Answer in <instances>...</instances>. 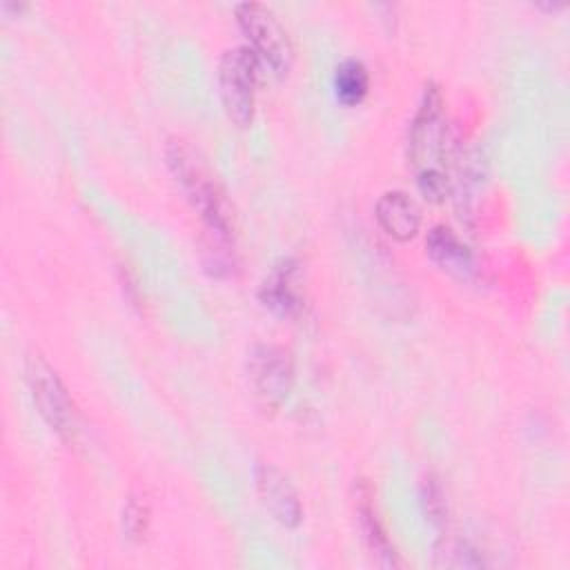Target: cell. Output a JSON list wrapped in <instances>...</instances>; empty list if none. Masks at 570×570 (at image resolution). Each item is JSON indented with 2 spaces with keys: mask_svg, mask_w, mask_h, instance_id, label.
Instances as JSON below:
<instances>
[{
  "mask_svg": "<svg viewBox=\"0 0 570 570\" xmlns=\"http://www.w3.org/2000/svg\"><path fill=\"white\" fill-rule=\"evenodd\" d=\"M376 220L381 229L394 240H410L416 236L421 227V209L419 205L401 189L385 191L376 200Z\"/></svg>",
  "mask_w": 570,
  "mask_h": 570,
  "instance_id": "cell-8",
  "label": "cell"
},
{
  "mask_svg": "<svg viewBox=\"0 0 570 570\" xmlns=\"http://www.w3.org/2000/svg\"><path fill=\"white\" fill-rule=\"evenodd\" d=\"M445 102L436 82L423 87L416 114L407 131V158L419 171L443 169L448 125H445Z\"/></svg>",
  "mask_w": 570,
  "mask_h": 570,
  "instance_id": "cell-3",
  "label": "cell"
},
{
  "mask_svg": "<svg viewBox=\"0 0 570 570\" xmlns=\"http://www.w3.org/2000/svg\"><path fill=\"white\" fill-rule=\"evenodd\" d=\"M370 87V76L358 58H345L334 71V91L341 102L356 105L365 98Z\"/></svg>",
  "mask_w": 570,
  "mask_h": 570,
  "instance_id": "cell-12",
  "label": "cell"
},
{
  "mask_svg": "<svg viewBox=\"0 0 570 570\" xmlns=\"http://www.w3.org/2000/svg\"><path fill=\"white\" fill-rule=\"evenodd\" d=\"M24 374L31 399L45 423L58 436L71 439L76 434V407L58 372L40 354H31L27 358Z\"/></svg>",
  "mask_w": 570,
  "mask_h": 570,
  "instance_id": "cell-5",
  "label": "cell"
},
{
  "mask_svg": "<svg viewBox=\"0 0 570 570\" xmlns=\"http://www.w3.org/2000/svg\"><path fill=\"white\" fill-rule=\"evenodd\" d=\"M149 528V508L138 497H131L122 508V530L127 539L140 541Z\"/></svg>",
  "mask_w": 570,
  "mask_h": 570,
  "instance_id": "cell-15",
  "label": "cell"
},
{
  "mask_svg": "<svg viewBox=\"0 0 570 570\" xmlns=\"http://www.w3.org/2000/svg\"><path fill=\"white\" fill-rule=\"evenodd\" d=\"M296 261L283 258L272 267L258 287L261 303L276 316H294L301 309V296L296 292Z\"/></svg>",
  "mask_w": 570,
  "mask_h": 570,
  "instance_id": "cell-10",
  "label": "cell"
},
{
  "mask_svg": "<svg viewBox=\"0 0 570 570\" xmlns=\"http://www.w3.org/2000/svg\"><path fill=\"white\" fill-rule=\"evenodd\" d=\"M428 256L448 274L468 278L474 272L472 249L445 225H434L425 236Z\"/></svg>",
  "mask_w": 570,
  "mask_h": 570,
  "instance_id": "cell-9",
  "label": "cell"
},
{
  "mask_svg": "<svg viewBox=\"0 0 570 570\" xmlns=\"http://www.w3.org/2000/svg\"><path fill=\"white\" fill-rule=\"evenodd\" d=\"M356 519H358V525H361V532H363V539L372 552V557L381 563V566H387V568H394L399 566V554L392 546V541L387 539L379 517H376V510L372 505V492H370V485L367 483H358L356 488Z\"/></svg>",
  "mask_w": 570,
  "mask_h": 570,
  "instance_id": "cell-11",
  "label": "cell"
},
{
  "mask_svg": "<svg viewBox=\"0 0 570 570\" xmlns=\"http://www.w3.org/2000/svg\"><path fill=\"white\" fill-rule=\"evenodd\" d=\"M421 503H423V512L430 519V523L443 525L448 521V501H445L441 483L432 474L423 476V481H421Z\"/></svg>",
  "mask_w": 570,
  "mask_h": 570,
  "instance_id": "cell-14",
  "label": "cell"
},
{
  "mask_svg": "<svg viewBox=\"0 0 570 570\" xmlns=\"http://www.w3.org/2000/svg\"><path fill=\"white\" fill-rule=\"evenodd\" d=\"M261 62L247 45L232 47L220 56L218 62V91L227 116L245 127L254 118L256 82Z\"/></svg>",
  "mask_w": 570,
  "mask_h": 570,
  "instance_id": "cell-4",
  "label": "cell"
},
{
  "mask_svg": "<svg viewBox=\"0 0 570 570\" xmlns=\"http://www.w3.org/2000/svg\"><path fill=\"white\" fill-rule=\"evenodd\" d=\"M256 492L265 510L285 528H296L303 519V505L296 488L283 470L272 463H258L254 470Z\"/></svg>",
  "mask_w": 570,
  "mask_h": 570,
  "instance_id": "cell-7",
  "label": "cell"
},
{
  "mask_svg": "<svg viewBox=\"0 0 570 570\" xmlns=\"http://www.w3.org/2000/svg\"><path fill=\"white\" fill-rule=\"evenodd\" d=\"M416 185H419V191L432 203H441L450 191V178H448L445 169L419 171L416 174Z\"/></svg>",
  "mask_w": 570,
  "mask_h": 570,
  "instance_id": "cell-16",
  "label": "cell"
},
{
  "mask_svg": "<svg viewBox=\"0 0 570 570\" xmlns=\"http://www.w3.org/2000/svg\"><path fill=\"white\" fill-rule=\"evenodd\" d=\"M434 566L436 568H452V570H468V568H483L485 561L474 546L463 539L443 537L434 548Z\"/></svg>",
  "mask_w": 570,
  "mask_h": 570,
  "instance_id": "cell-13",
  "label": "cell"
},
{
  "mask_svg": "<svg viewBox=\"0 0 570 570\" xmlns=\"http://www.w3.org/2000/svg\"><path fill=\"white\" fill-rule=\"evenodd\" d=\"M165 158H167L169 171L187 194L194 209L205 220L209 234L218 240L232 243V236H234L232 207L227 205L223 189L218 187L216 178L209 174L198 151L189 147L185 140H169L165 147Z\"/></svg>",
  "mask_w": 570,
  "mask_h": 570,
  "instance_id": "cell-1",
  "label": "cell"
},
{
  "mask_svg": "<svg viewBox=\"0 0 570 570\" xmlns=\"http://www.w3.org/2000/svg\"><path fill=\"white\" fill-rule=\"evenodd\" d=\"M236 22L261 67L285 76L294 60V47L276 13L261 2H240L236 4Z\"/></svg>",
  "mask_w": 570,
  "mask_h": 570,
  "instance_id": "cell-2",
  "label": "cell"
},
{
  "mask_svg": "<svg viewBox=\"0 0 570 570\" xmlns=\"http://www.w3.org/2000/svg\"><path fill=\"white\" fill-rule=\"evenodd\" d=\"M245 370L256 399L265 407H276L287 399L294 383V367L285 350L258 343L247 352Z\"/></svg>",
  "mask_w": 570,
  "mask_h": 570,
  "instance_id": "cell-6",
  "label": "cell"
}]
</instances>
